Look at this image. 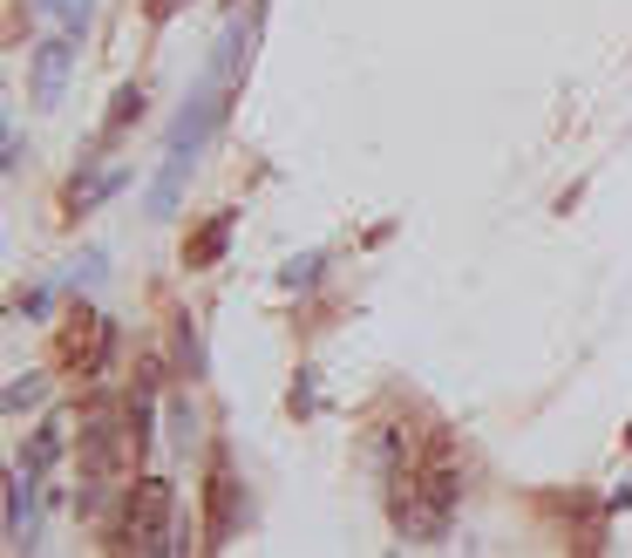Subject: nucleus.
Instances as JSON below:
<instances>
[{
	"label": "nucleus",
	"mask_w": 632,
	"mask_h": 558,
	"mask_svg": "<svg viewBox=\"0 0 632 558\" xmlns=\"http://www.w3.org/2000/svg\"><path fill=\"white\" fill-rule=\"evenodd\" d=\"M68 68H75V35L62 28L55 41H41V48H35V103H41V110H55V103H62Z\"/></svg>",
	"instance_id": "obj_7"
},
{
	"label": "nucleus",
	"mask_w": 632,
	"mask_h": 558,
	"mask_svg": "<svg viewBox=\"0 0 632 558\" xmlns=\"http://www.w3.org/2000/svg\"><path fill=\"white\" fill-rule=\"evenodd\" d=\"M177 368H184V375H197V368H205V354H197L191 320H177Z\"/></svg>",
	"instance_id": "obj_15"
},
{
	"label": "nucleus",
	"mask_w": 632,
	"mask_h": 558,
	"mask_svg": "<svg viewBox=\"0 0 632 558\" xmlns=\"http://www.w3.org/2000/svg\"><path fill=\"white\" fill-rule=\"evenodd\" d=\"M224 96H232V83H224L218 68L197 75V89H191V103L177 110L170 123V143H164V164H157V185H150V218H170L177 205V185H184V170L197 164V150H205V137L224 123Z\"/></svg>",
	"instance_id": "obj_2"
},
{
	"label": "nucleus",
	"mask_w": 632,
	"mask_h": 558,
	"mask_svg": "<svg viewBox=\"0 0 632 558\" xmlns=\"http://www.w3.org/2000/svg\"><path fill=\"white\" fill-rule=\"evenodd\" d=\"M41 395H48L41 375H21V382H8V395H0V402H8V416H21V409H35Z\"/></svg>",
	"instance_id": "obj_14"
},
{
	"label": "nucleus",
	"mask_w": 632,
	"mask_h": 558,
	"mask_svg": "<svg viewBox=\"0 0 632 558\" xmlns=\"http://www.w3.org/2000/svg\"><path fill=\"white\" fill-rule=\"evenodd\" d=\"M232 225H238L232 212H211L205 225H197V239L184 245V266H218V259H224V239H232Z\"/></svg>",
	"instance_id": "obj_9"
},
{
	"label": "nucleus",
	"mask_w": 632,
	"mask_h": 558,
	"mask_svg": "<svg viewBox=\"0 0 632 558\" xmlns=\"http://www.w3.org/2000/svg\"><path fill=\"white\" fill-rule=\"evenodd\" d=\"M35 484H41V477H28V470H14V477H8V538H14L21 551L35 545V511H41Z\"/></svg>",
	"instance_id": "obj_8"
},
{
	"label": "nucleus",
	"mask_w": 632,
	"mask_h": 558,
	"mask_svg": "<svg viewBox=\"0 0 632 558\" xmlns=\"http://www.w3.org/2000/svg\"><path fill=\"white\" fill-rule=\"evenodd\" d=\"M205 518H211L205 545L218 551L224 538H232V518H238V491H232V456H224V449H211V477H205Z\"/></svg>",
	"instance_id": "obj_6"
},
{
	"label": "nucleus",
	"mask_w": 632,
	"mask_h": 558,
	"mask_svg": "<svg viewBox=\"0 0 632 558\" xmlns=\"http://www.w3.org/2000/svg\"><path fill=\"white\" fill-rule=\"evenodd\" d=\"M320 272H326V252H307V259H286V266H280V287H286V293H313Z\"/></svg>",
	"instance_id": "obj_12"
},
{
	"label": "nucleus",
	"mask_w": 632,
	"mask_h": 558,
	"mask_svg": "<svg viewBox=\"0 0 632 558\" xmlns=\"http://www.w3.org/2000/svg\"><path fill=\"white\" fill-rule=\"evenodd\" d=\"M177 8H184V0H143V14H150V21H170Z\"/></svg>",
	"instance_id": "obj_16"
},
{
	"label": "nucleus",
	"mask_w": 632,
	"mask_h": 558,
	"mask_svg": "<svg viewBox=\"0 0 632 558\" xmlns=\"http://www.w3.org/2000/svg\"><path fill=\"white\" fill-rule=\"evenodd\" d=\"M55 449H62V422L48 416V422H35L28 449H21V470H28V477H48V464H55Z\"/></svg>",
	"instance_id": "obj_10"
},
{
	"label": "nucleus",
	"mask_w": 632,
	"mask_h": 558,
	"mask_svg": "<svg viewBox=\"0 0 632 558\" xmlns=\"http://www.w3.org/2000/svg\"><path fill=\"white\" fill-rule=\"evenodd\" d=\"M170 477H137L130 497H122V531L116 545H137V551H170Z\"/></svg>",
	"instance_id": "obj_4"
},
{
	"label": "nucleus",
	"mask_w": 632,
	"mask_h": 558,
	"mask_svg": "<svg viewBox=\"0 0 632 558\" xmlns=\"http://www.w3.org/2000/svg\"><path fill=\"white\" fill-rule=\"evenodd\" d=\"M35 8H48L68 35H82V28H89V14H95V0H35Z\"/></svg>",
	"instance_id": "obj_13"
},
{
	"label": "nucleus",
	"mask_w": 632,
	"mask_h": 558,
	"mask_svg": "<svg viewBox=\"0 0 632 558\" xmlns=\"http://www.w3.org/2000/svg\"><path fill=\"white\" fill-rule=\"evenodd\" d=\"M137 116H143V89H116V103H109V116H103V130H95V143L109 150V143H116L122 130H130Z\"/></svg>",
	"instance_id": "obj_11"
},
{
	"label": "nucleus",
	"mask_w": 632,
	"mask_h": 558,
	"mask_svg": "<svg viewBox=\"0 0 632 558\" xmlns=\"http://www.w3.org/2000/svg\"><path fill=\"white\" fill-rule=\"evenodd\" d=\"M130 402H89V416H82V436H75V456H82V470H89V484H109V477L130 464V456H143L137 443V422L122 416Z\"/></svg>",
	"instance_id": "obj_3"
},
{
	"label": "nucleus",
	"mask_w": 632,
	"mask_h": 558,
	"mask_svg": "<svg viewBox=\"0 0 632 558\" xmlns=\"http://www.w3.org/2000/svg\"><path fill=\"white\" fill-rule=\"evenodd\" d=\"M55 354H62V368L68 375H95L116 354V320L109 314H95L89 300H75V314H68V327H62V341H55Z\"/></svg>",
	"instance_id": "obj_5"
},
{
	"label": "nucleus",
	"mask_w": 632,
	"mask_h": 558,
	"mask_svg": "<svg viewBox=\"0 0 632 558\" xmlns=\"http://www.w3.org/2000/svg\"><path fill=\"white\" fill-rule=\"evenodd\" d=\"M395 477V491H388V511H395V538H409V545H436L442 531H449V511H456V497H463V456L449 436H428Z\"/></svg>",
	"instance_id": "obj_1"
}]
</instances>
